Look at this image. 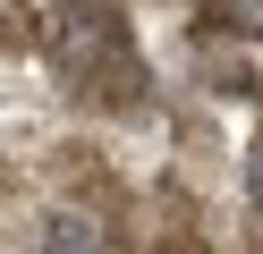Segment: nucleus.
<instances>
[{
	"label": "nucleus",
	"instance_id": "4",
	"mask_svg": "<svg viewBox=\"0 0 263 254\" xmlns=\"http://www.w3.org/2000/svg\"><path fill=\"white\" fill-rule=\"evenodd\" d=\"M26 34H34V26H26V0H0V51H17Z\"/></svg>",
	"mask_w": 263,
	"mask_h": 254
},
{
	"label": "nucleus",
	"instance_id": "2",
	"mask_svg": "<svg viewBox=\"0 0 263 254\" xmlns=\"http://www.w3.org/2000/svg\"><path fill=\"white\" fill-rule=\"evenodd\" d=\"M43 254H110V237H102V220H85V212H51L43 220Z\"/></svg>",
	"mask_w": 263,
	"mask_h": 254
},
{
	"label": "nucleus",
	"instance_id": "1",
	"mask_svg": "<svg viewBox=\"0 0 263 254\" xmlns=\"http://www.w3.org/2000/svg\"><path fill=\"white\" fill-rule=\"evenodd\" d=\"M43 51H51L68 93H102V102H136L144 60H136V26L119 0H51L43 9Z\"/></svg>",
	"mask_w": 263,
	"mask_h": 254
},
{
	"label": "nucleus",
	"instance_id": "3",
	"mask_svg": "<svg viewBox=\"0 0 263 254\" xmlns=\"http://www.w3.org/2000/svg\"><path fill=\"white\" fill-rule=\"evenodd\" d=\"M204 26H221V34H246V43H263V0H204Z\"/></svg>",
	"mask_w": 263,
	"mask_h": 254
},
{
	"label": "nucleus",
	"instance_id": "5",
	"mask_svg": "<svg viewBox=\"0 0 263 254\" xmlns=\"http://www.w3.org/2000/svg\"><path fill=\"white\" fill-rule=\"evenodd\" d=\"M246 203H255V212H263V144L246 152Z\"/></svg>",
	"mask_w": 263,
	"mask_h": 254
}]
</instances>
